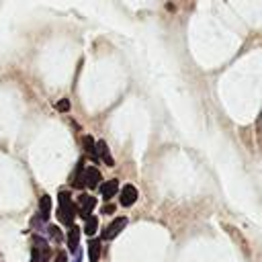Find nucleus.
<instances>
[{"label":"nucleus","mask_w":262,"mask_h":262,"mask_svg":"<svg viewBox=\"0 0 262 262\" xmlns=\"http://www.w3.org/2000/svg\"><path fill=\"white\" fill-rule=\"evenodd\" d=\"M49 215H51V196L49 194H41V199H39V219L47 221Z\"/></svg>","instance_id":"7"},{"label":"nucleus","mask_w":262,"mask_h":262,"mask_svg":"<svg viewBox=\"0 0 262 262\" xmlns=\"http://www.w3.org/2000/svg\"><path fill=\"white\" fill-rule=\"evenodd\" d=\"M125 225H127V217H115V219L106 225V229L102 231V239H115V237L125 229Z\"/></svg>","instance_id":"2"},{"label":"nucleus","mask_w":262,"mask_h":262,"mask_svg":"<svg viewBox=\"0 0 262 262\" xmlns=\"http://www.w3.org/2000/svg\"><path fill=\"white\" fill-rule=\"evenodd\" d=\"M49 233H51V237H53V239H57V242L61 239V233H59V229H57V227H53V225H51V227H49Z\"/></svg>","instance_id":"14"},{"label":"nucleus","mask_w":262,"mask_h":262,"mask_svg":"<svg viewBox=\"0 0 262 262\" xmlns=\"http://www.w3.org/2000/svg\"><path fill=\"white\" fill-rule=\"evenodd\" d=\"M96 229H98V219H96V217H90V219H86V225H84V233L90 237V235H94V233H96Z\"/></svg>","instance_id":"11"},{"label":"nucleus","mask_w":262,"mask_h":262,"mask_svg":"<svg viewBox=\"0 0 262 262\" xmlns=\"http://www.w3.org/2000/svg\"><path fill=\"white\" fill-rule=\"evenodd\" d=\"M57 108H59V111H70V100H68V98L59 100V102H57Z\"/></svg>","instance_id":"13"},{"label":"nucleus","mask_w":262,"mask_h":262,"mask_svg":"<svg viewBox=\"0 0 262 262\" xmlns=\"http://www.w3.org/2000/svg\"><path fill=\"white\" fill-rule=\"evenodd\" d=\"M137 188L133 186V184H125L123 188H121V196H119V201H121V205L123 207H131L135 201H137Z\"/></svg>","instance_id":"4"},{"label":"nucleus","mask_w":262,"mask_h":262,"mask_svg":"<svg viewBox=\"0 0 262 262\" xmlns=\"http://www.w3.org/2000/svg\"><path fill=\"white\" fill-rule=\"evenodd\" d=\"M78 203H80V215L84 217V219H90L92 215V209L96 207V199L94 196H90V194H80L78 196Z\"/></svg>","instance_id":"3"},{"label":"nucleus","mask_w":262,"mask_h":262,"mask_svg":"<svg viewBox=\"0 0 262 262\" xmlns=\"http://www.w3.org/2000/svg\"><path fill=\"white\" fill-rule=\"evenodd\" d=\"M117 192H119V180L113 178V180H106V182L100 184V194H102L104 201H111Z\"/></svg>","instance_id":"6"},{"label":"nucleus","mask_w":262,"mask_h":262,"mask_svg":"<svg viewBox=\"0 0 262 262\" xmlns=\"http://www.w3.org/2000/svg\"><path fill=\"white\" fill-rule=\"evenodd\" d=\"M57 201H59V211H57L59 221H61L63 225H68V227H74L76 207H74V203H72V199H70V192H59V194H57Z\"/></svg>","instance_id":"1"},{"label":"nucleus","mask_w":262,"mask_h":262,"mask_svg":"<svg viewBox=\"0 0 262 262\" xmlns=\"http://www.w3.org/2000/svg\"><path fill=\"white\" fill-rule=\"evenodd\" d=\"M102 211H104V213H113V207H111V205H104V209H102Z\"/></svg>","instance_id":"16"},{"label":"nucleus","mask_w":262,"mask_h":262,"mask_svg":"<svg viewBox=\"0 0 262 262\" xmlns=\"http://www.w3.org/2000/svg\"><path fill=\"white\" fill-rule=\"evenodd\" d=\"M82 143H84V149H86L88 154H92V156H96V147H94L96 143H94V139H92L90 135H86V137L82 139Z\"/></svg>","instance_id":"12"},{"label":"nucleus","mask_w":262,"mask_h":262,"mask_svg":"<svg viewBox=\"0 0 262 262\" xmlns=\"http://www.w3.org/2000/svg\"><path fill=\"white\" fill-rule=\"evenodd\" d=\"M96 154L102 158V162H106V166H115V160H113V156H111V151H108L106 141H98V143H96Z\"/></svg>","instance_id":"10"},{"label":"nucleus","mask_w":262,"mask_h":262,"mask_svg":"<svg viewBox=\"0 0 262 262\" xmlns=\"http://www.w3.org/2000/svg\"><path fill=\"white\" fill-rule=\"evenodd\" d=\"M78 244H80V227H70L68 231V248L72 254H78Z\"/></svg>","instance_id":"8"},{"label":"nucleus","mask_w":262,"mask_h":262,"mask_svg":"<svg viewBox=\"0 0 262 262\" xmlns=\"http://www.w3.org/2000/svg\"><path fill=\"white\" fill-rule=\"evenodd\" d=\"M55 262H68V256H66V252H61V250H59V252L55 254Z\"/></svg>","instance_id":"15"},{"label":"nucleus","mask_w":262,"mask_h":262,"mask_svg":"<svg viewBox=\"0 0 262 262\" xmlns=\"http://www.w3.org/2000/svg\"><path fill=\"white\" fill-rule=\"evenodd\" d=\"M100 252H102L100 239H90L88 242V260L90 262H98L100 260Z\"/></svg>","instance_id":"9"},{"label":"nucleus","mask_w":262,"mask_h":262,"mask_svg":"<svg viewBox=\"0 0 262 262\" xmlns=\"http://www.w3.org/2000/svg\"><path fill=\"white\" fill-rule=\"evenodd\" d=\"M84 186H90V188H96L98 184H100V180H102V174L94 168V166H88L86 170H84Z\"/></svg>","instance_id":"5"}]
</instances>
